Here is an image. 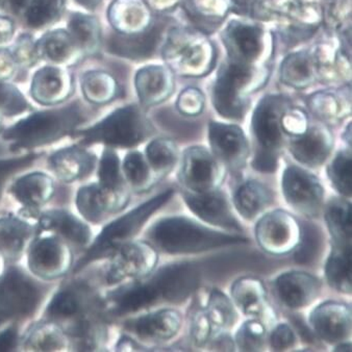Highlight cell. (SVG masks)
Returning <instances> with one entry per match:
<instances>
[{
    "mask_svg": "<svg viewBox=\"0 0 352 352\" xmlns=\"http://www.w3.org/2000/svg\"><path fill=\"white\" fill-rule=\"evenodd\" d=\"M18 64L12 50L6 47L0 48V80H9L15 76Z\"/></svg>",
    "mask_w": 352,
    "mask_h": 352,
    "instance_id": "816d5d0a",
    "label": "cell"
},
{
    "mask_svg": "<svg viewBox=\"0 0 352 352\" xmlns=\"http://www.w3.org/2000/svg\"><path fill=\"white\" fill-rule=\"evenodd\" d=\"M177 176L187 191L202 193L220 189L226 168L208 149L192 146L184 151Z\"/></svg>",
    "mask_w": 352,
    "mask_h": 352,
    "instance_id": "52a82bcc",
    "label": "cell"
},
{
    "mask_svg": "<svg viewBox=\"0 0 352 352\" xmlns=\"http://www.w3.org/2000/svg\"><path fill=\"white\" fill-rule=\"evenodd\" d=\"M333 139L327 129L314 127L293 140L289 151L301 165L320 167L333 151Z\"/></svg>",
    "mask_w": 352,
    "mask_h": 352,
    "instance_id": "7402d4cb",
    "label": "cell"
},
{
    "mask_svg": "<svg viewBox=\"0 0 352 352\" xmlns=\"http://www.w3.org/2000/svg\"><path fill=\"white\" fill-rule=\"evenodd\" d=\"M147 238L157 250L168 254H200L248 243L241 234L213 230L185 216L162 218L149 228Z\"/></svg>",
    "mask_w": 352,
    "mask_h": 352,
    "instance_id": "7a4b0ae2",
    "label": "cell"
},
{
    "mask_svg": "<svg viewBox=\"0 0 352 352\" xmlns=\"http://www.w3.org/2000/svg\"><path fill=\"white\" fill-rule=\"evenodd\" d=\"M230 296L234 307L244 315L261 317L268 324L275 320L272 309L268 307L266 288L261 279L254 276L240 277L232 284Z\"/></svg>",
    "mask_w": 352,
    "mask_h": 352,
    "instance_id": "ffe728a7",
    "label": "cell"
},
{
    "mask_svg": "<svg viewBox=\"0 0 352 352\" xmlns=\"http://www.w3.org/2000/svg\"><path fill=\"white\" fill-rule=\"evenodd\" d=\"M65 339L62 333L52 325H43L32 331L28 340V346L34 350L50 351L64 347Z\"/></svg>",
    "mask_w": 352,
    "mask_h": 352,
    "instance_id": "bcb514c9",
    "label": "cell"
},
{
    "mask_svg": "<svg viewBox=\"0 0 352 352\" xmlns=\"http://www.w3.org/2000/svg\"><path fill=\"white\" fill-rule=\"evenodd\" d=\"M99 187L104 193L111 213L123 210L129 201V194L121 175L120 160L112 149L102 153L99 167Z\"/></svg>",
    "mask_w": 352,
    "mask_h": 352,
    "instance_id": "603a6c76",
    "label": "cell"
},
{
    "mask_svg": "<svg viewBox=\"0 0 352 352\" xmlns=\"http://www.w3.org/2000/svg\"><path fill=\"white\" fill-rule=\"evenodd\" d=\"M324 220L333 244L351 248V202L345 197L331 198L324 208Z\"/></svg>",
    "mask_w": 352,
    "mask_h": 352,
    "instance_id": "484cf974",
    "label": "cell"
},
{
    "mask_svg": "<svg viewBox=\"0 0 352 352\" xmlns=\"http://www.w3.org/2000/svg\"><path fill=\"white\" fill-rule=\"evenodd\" d=\"M1 270H3V258L0 256V273H1Z\"/></svg>",
    "mask_w": 352,
    "mask_h": 352,
    "instance_id": "6125c7cd",
    "label": "cell"
},
{
    "mask_svg": "<svg viewBox=\"0 0 352 352\" xmlns=\"http://www.w3.org/2000/svg\"><path fill=\"white\" fill-rule=\"evenodd\" d=\"M309 323L316 337L331 345L347 341L351 333V307L327 300L309 313Z\"/></svg>",
    "mask_w": 352,
    "mask_h": 352,
    "instance_id": "4fadbf2b",
    "label": "cell"
},
{
    "mask_svg": "<svg viewBox=\"0 0 352 352\" xmlns=\"http://www.w3.org/2000/svg\"><path fill=\"white\" fill-rule=\"evenodd\" d=\"M174 193L175 192L173 189L165 190L109 224L99 234L89 252L78 263L74 271L76 272L80 270L93 261L108 256L129 243L140 230H142L151 216L172 199Z\"/></svg>",
    "mask_w": 352,
    "mask_h": 352,
    "instance_id": "5b68a950",
    "label": "cell"
},
{
    "mask_svg": "<svg viewBox=\"0 0 352 352\" xmlns=\"http://www.w3.org/2000/svg\"><path fill=\"white\" fill-rule=\"evenodd\" d=\"M68 0H30L23 12L24 21L32 30H43L54 25L66 11Z\"/></svg>",
    "mask_w": 352,
    "mask_h": 352,
    "instance_id": "836d02e7",
    "label": "cell"
},
{
    "mask_svg": "<svg viewBox=\"0 0 352 352\" xmlns=\"http://www.w3.org/2000/svg\"><path fill=\"white\" fill-rule=\"evenodd\" d=\"M190 335L192 341L196 347H204L208 346L210 340L214 338V329L208 319V314L204 307L196 309L191 317L190 324Z\"/></svg>",
    "mask_w": 352,
    "mask_h": 352,
    "instance_id": "7dc6e473",
    "label": "cell"
},
{
    "mask_svg": "<svg viewBox=\"0 0 352 352\" xmlns=\"http://www.w3.org/2000/svg\"><path fill=\"white\" fill-rule=\"evenodd\" d=\"M115 252L107 274L109 284H118L126 278H144L159 263L157 248L144 241L126 243Z\"/></svg>",
    "mask_w": 352,
    "mask_h": 352,
    "instance_id": "30bf717a",
    "label": "cell"
},
{
    "mask_svg": "<svg viewBox=\"0 0 352 352\" xmlns=\"http://www.w3.org/2000/svg\"><path fill=\"white\" fill-rule=\"evenodd\" d=\"M82 95L92 104H105L118 94V84L112 74L103 70L85 72L80 80Z\"/></svg>",
    "mask_w": 352,
    "mask_h": 352,
    "instance_id": "f546056e",
    "label": "cell"
},
{
    "mask_svg": "<svg viewBox=\"0 0 352 352\" xmlns=\"http://www.w3.org/2000/svg\"><path fill=\"white\" fill-rule=\"evenodd\" d=\"M135 87L143 103L155 102V98L162 92L161 69L157 67L141 69L135 76Z\"/></svg>",
    "mask_w": 352,
    "mask_h": 352,
    "instance_id": "ee69618b",
    "label": "cell"
},
{
    "mask_svg": "<svg viewBox=\"0 0 352 352\" xmlns=\"http://www.w3.org/2000/svg\"><path fill=\"white\" fill-rule=\"evenodd\" d=\"M84 120L82 108L78 103L40 111L6 129L3 139L10 143L11 149L34 148L74 133Z\"/></svg>",
    "mask_w": 352,
    "mask_h": 352,
    "instance_id": "3957f363",
    "label": "cell"
},
{
    "mask_svg": "<svg viewBox=\"0 0 352 352\" xmlns=\"http://www.w3.org/2000/svg\"><path fill=\"white\" fill-rule=\"evenodd\" d=\"M322 245V236L320 230L311 226L301 228V238L298 246H297L296 258L299 264H309L311 261L318 256L319 252Z\"/></svg>",
    "mask_w": 352,
    "mask_h": 352,
    "instance_id": "f6af8a7d",
    "label": "cell"
},
{
    "mask_svg": "<svg viewBox=\"0 0 352 352\" xmlns=\"http://www.w3.org/2000/svg\"><path fill=\"white\" fill-rule=\"evenodd\" d=\"M67 30L72 34L82 56H93L101 45V28L98 18L90 14L74 12L67 22Z\"/></svg>",
    "mask_w": 352,
    "mask_h": 352,
    "instance_id": "4316f807",
    "label": "cell"
},
{
    "mask_svg": "<svg viewBox=\"0 0 352 352\" xmlns=\"http://www.w3.org/2000/svg\"><path fill=\"white\" fill-rule=\"evenodd\" d=\"M74 92V76L65 67L46 65L34 72L30 82V97L45 107L68 100Z\"/></svg>",
    "mask_w": 352,
    "mask_h": 352,
    "instance_id": "5bb4252c",
    "label": "cell"
},
{
    "mask_svg": "<svg viewBox=\"0 0 352 352\" xmlns=\"http://www.w3.org/2000/svg\"><path fill=\"white\" fill-rule=\"evenodd\" d=\"M40 226L44 230H54L78 245L90 241L91 232L88 226L70 214L54 210L42 216Z\"/></svg>",
    "mask_w": 352,
    "mask_h": 352,
    "instance_id": "1f68e13d",
    "label": "cell"
},
{
    "mask_svg": "<svg viewBox=\"0 0 352 352\" xmlns=\"http://www.w3.org/2000/svg\"><path fill=\"white\" fill-rule=\"evenodd\" d=\"M145 13L139 0H114L108 10L111 25L119 34L137 32L144 21Z\"/></svg>",
    "mask_w": 352,
    "mask_h": 352,
    "instance_id": "d6a6232c",
    "label": "cell"
},
{
    "mask_svg": "<svg viewBox=\"0 0 352 352\" xmlns=\"http://www.w3.org/2000/svg\"><path fill=\"white\" fill-rule=\"evenodd\" d=\"M30 236L28 224L16 218L0 220V252L9 258H16L23 250Z\"/></svg>",
    "mask_w": 352,
    "mask_h": 352,
    "instance_id": "74e56055",
    "label": "cell"
},
{
    "mask_svg": "<svg viewBox=\"0 0 352 352\" xmlns=\"http://www.w3.org/2000/svg\"><path fill=\"white\" fill-rule=\"evenodd\" d=\"M232 202L239 215L252 221L272 204L273 194L264 184L252 179L245 182L236 189Z\"/></svg>",
    "mask_w": 352,
    "mask_h": 352,
    "instance_id": "d4e9b609",
    "label": "cell"
},
{
    "mask_svg": "<svg viewBox=\"0 0 352 352\" xmlns=\"http://www.w3.org/2000/svg\"><path fill=\"white\" fill-rule=\"evenodd\" d=\"M50 162L58 179L72 183L88 176L94 169L96 159L88 151L72 146L56 151Z\"/></svg>",
    "mask_w": 352,
    "mask_h": 352,
    "instance_id": "cb8c5ba5",
    "label": "cell"
},
{
    "mask_svg": "<svg viewBox=\"0 0 352 352\" xmlns=\"http://www.w3.org/2000/svg\"><path fill=\"white\" fill-rule=\"evenodd\" d=\"M153 133V125L137 105H127L111 113L93 126L76 131L74 137L85 145L101 143L108 146L131 148L144 142Z\"/></svg>",
    "mask_w": 352,
    "mask_h": 352,
    "instance_id": "277c9868",
    "label": "cell"
},
{
    "mask_svg": "<svg viewBox=\"0 0 352 352\" xmlns=\"http://www.w3.org/2000/svg\"><path fill=\"white\" fill-rule=\"evenodd\" d=\"M30 3V0H3V6H6L14 15L23 14Z\"/></svg>",
    "mask_w": 352,
    "mask_h": 352,
    "instance_id": "9f6ffc18",
    "label": "cell"
},
{
    "mask_svg": "<svg viewBox=\"0 0 352 352\" xmlns=\"http://www.w3.org/2000/svg\"><path fill=\"white\" fill-rule=\"evenodd\" d=\"M278 99L267 98L260 103L252 118L254 155L252 166L261 173H274L278 168L283 139Z\"/></svg>",
    "mask_w": 352,
    "mask_h": 352,
    "instance_id": "8992f818",
    "label": "cell"
},
{
    "mask_svg": "<svg viewBox=\"0 0 352 352\" xmlns=\"http://www.w3.org/2000/svg\"><path fill=\"white\" fill-rule=\"evenodd\" d=\"M148 276L113 294L115 314L127 315L160 303L184 302L200 283L197 267L187 262L166 265Z\"/></svg>",
    "mask_w": 352,
    "mask_h": 352,
    "instance_id": "6da1fadb",
    "label": "cell"
},
{
    "mask_svg": "<svg viewBox=\"0 0 352 352\" xmlns=\"http://www.w3.org/2000/svg\"><path fill=\"white\" fill-rule=\"evenodd\" d=\"M281 190L289 206L307 218L318 217L325 191L320 179L298 166L289 165L281 177Z\"/></svg>",
    "mask_w": 352,
    "mask_h": 352,
    "instance_id": "9c48e42d",
    "label": "cell"
},
{
    "mask_svg": "<svg viewBox=\"0 0 352 352\" xmlns=\"http://www.w3.org/2000/svg\"><path fill=\"white\" fill-rule=\"evenodd\" d=\"M155 32L144 36L119 34L113 36L109 42V50L117 56L129 58H139L151 54L155 46Z\"/></svg>",
    "mask_w": 352,
    "mask_h": 352,
    "instance_id": "8d00e7d4",
    "label": "cell"
},
{
    "mask_svg": "<svg viewBox=\"0 0 352 352\" xmlns=\"http://www.w3.org/2000/svg\"><path fill=\"white\" fill-rule=\"evenodd\" d=\"M17 343V331L9 329L0 333V351H11Z\"/></svg>",
    "mask_w": 352,
    "mask_h": 352,
    "instance_id": "11a10c76",
    "label": "cell"
},
{
    "mask_svg": "<svg viewBox=\"0 0 352 352\" xmlns=\"http://www.w3.org/2000/svg\"><path fill=\"white\" fill-rule=\"evenodd\" d=\"M14 58L18 67L21 68H32L40 62L36 48V40L32 34H22L16 40L13 50Z\"/></svg>",
    "mask_w": 352,
    "mask_h": 352,
    "instance_id": "c3c4849f",
    "label": "cell"
},
{
    "mask_svg": "<svg viewBox=\"0 0 352 352\" xmlns=\"http://www.w3.org/2000/svg\"><path fill=\"white\" fill-rule=\"evenodd\" d=\"M333 189L345 198L352 195V157L348 151H339L327 168Z\"/></svg>",
    "mask_w": 352,
    "mask_h": 352,
    "instance_id": "f35d334b",
    "label": "cell"
},
{
    "mask_svg": "<svg viewBox=\"0 0 352 352\" xmlns=\"http://www.w3.org/2000/svg\"><path fill=\"white\" fill-rule=\"evenodd\" d=\"M204 309L213 327L214 337L221 333H228L238 321V313L232 299L218 289L210 291Z\"/></svg>",
    "mask_w": 352,
    "mask_h": 352,
    "instance_id": "4dcf8cb0",
    "label": "cell"
},
{
    "mask_svg": "<svg viewBox=\"0 0 352 352\" xmlns=\"http://www.w3.org/2000/svg\"><path fill=\"white\" fill-rule=\"evenodd\" d=\"M80 311V300L72 291H62L52 299L48 314L54 318H68Z\"/></svg>",
    "mask_w": 352,
    "mask_h": 352,
    "instance_id": "681fc988",
    "label": "cell"
},
{
    "mask_svg": "<svg viewBox=\"0 0 352 352\" xmlns=\"http://www.w3.org/2000/svg\"><path fill=\"white\" fill-rule=\"evenodd\" d=\"M208 141L216 159L234 175L240 174L248 165L250 155V143L240 127L210 122Z\"/></svg>",
    "mask_w": 352,
    "mask_h": 352,
    "instance_id": "8fae6325",
    "label": "cell"
},
{
    "mask_svg": "<svg viewBox=\"0 0 352 352\" xmlns=\"http://www.w3.org/2000/svg\"><path fill=\"white\" fill-rule=\"evenodd\" d=\"M182 195L189 210L202 221L228 232H243L240 222L232 213L228 196L219 189L202 193L185 190Z\"/></svg>",
    "mask_w": 352,
    "mask_h": 352,
    "instance_id": "7c38bea8",
    "label": "cell"
},
{
    "mask_svg": "<svg viewBox=\"0 0 352 352\" xmlns=\"http://www.w3.org/2000/svg\"><path fill=\"white\" fill-rule=\"evenodd\" d=\"M11 191L16 199L26 208H39L52 197L54 185L45 174L32 173L18 179Z\"/></svg>",
    "mask_w": 352,
    "mask_h": 352,
    "instance_id": "83f0119b",
    "label": "cell"
},
{
    "mask_svg": "<svg viewBox=\"0 0 352 352\" xmlns=\"http://www.w3.org/2000/svg\"><path fill=\"white\" fill-rule=\"evenodd\" d=\"M336 351H351V344L349 342L344 341L336 345Z\"/></svg>",
    "mask_w": 352,
    "mask_h": 352,
    "instance_id": "680465c9",
    "label": "cell"
},
{
    "mask_svg": "<svg viewBox=\"0 0 352 352\" xmlns=\"http://www.w3.org/2000/svg\"><path fill=\"white\" fill-rule=\"evenodd\" d=\"M327 284L343 294H351L352 256L351 248H342L333 244L331 254L324 267Z\"/></svg>",
    "mask_w": 352,
    "mask_h": 352,
    "instance_id": "f1b7e54d",
    "label": "cell"
},
{
    "mask_svg": "<svg viewBox=\"0 0 352 352\" xmlns=\"http://www.w3.org/2000/svg\"><path fill=\"white\" fill-rule=\"evenodd\" d=\"M145 157L157 181H161L179 162V148L171 140L155 139L147 145Z\"/></svg>",
    "mask_w": 352,
    "mask_h": 352,
    "instance_id": "e575fe53",
    "label": "cell"
},
{
    "mask_svg": "<svg viewBox=\"0 0 352 352\" xmlns=\"http://www.w3.org/2000/svg\"><path fill=\"white\" fill-rule=\"evenodd\" d=\"M36 48L40 60L56 66H74L84 56L72 34L64 28L46 32L36 40Z\"/></svg>",
    "mask_w": 352,
    "mask_h": 352,
    "instance_id": "44dd1931",
    "label": "cell"
},
{
    "mask_svg": "<svg viewBox=\"0 0 352 352\" xmlns=\"http://www.w3.org/2000/svg\"><path fill=\"white\" fill-rule=\"evenodd\" d=\"M72 254L68 248L54 238L34 241L28 252V265L34 274L45 279L62 276L70 266Z\"/></svg>",
    "mask_w": 352,
    "mask_h": 352,
    "instance_id": "ac0fdd59",
    "label": "cell"
},
{
    "mask_svg": "<svg viewBox=\"0 0 352 352\" xmlns=\"http://www.w3.org/2000/svg\"><path fill=\"white\" fill-rule=\"evenodd\" d=\"M279 300L290 309H300L315 302L321 292L320 279L303 271H289L274 281Z\"/></svg>",
    "mask_w": 352,
    "mask_h": 352,
    "instance_id": "e0dca14e",
    "label": "cell"
},
{
    "mask_svg": "<svg viewBox=\"0 0 352 352\" xmlns=\"http://www.w3.org/2000/svg\"><path fill=\"white\" fill-rule=\"evenodd\" d=\"M183 317L174 309H161L127 323V329L143 341L161 343L173 339L181 331Z\"/></svg>",
    "mask_w": 352,
    "mask_h": 352,
    "instance_id": "d6986e66",
    "label": "cell"
},
{
    "mask_svg": "<svg viewBox=\"0 0 352 352\" xmlns=\"http://www.w3.org/2000/svg\"><path fill=\"white\" fill-rule=\"evenodd\" d=\"M74 1L85 10H88L90 12L95 11L101 3V0H74Z\"/></svg>",
    "mask_w": 352,
    "mask_h": 352,
    "instance_id": "6f0895ef",
    "label": "cell"
},
{
    "mask_svg": "<svg viewBox=\"0 0 352 352\" xmlns=\"http://www.w3.org/2000/svg\"><path fill=\"white\" fill-rule=\"evenodd\" d=\"M250 78V69L244 65L232 64L222 70L214 89V105L220 115L234 120L243 118L246 107L238 92Z\"/></svg>",
    "mask_w": 352,
    "mask_h": 352,
    "instance_id": "2e32d148",
    "label": "cell"
},
{
    "mask_svg": "<svg viewBox=\"0 0 352 352\" xmlns=\"http://www.w3.org/2000/svg\"><path fill=\"white\" fill-rule=\"evenodd\" d=\"M6 181L3 175H0V195H1V189H3V183Z\"/></svg>",
    "mask_w": 352,
    "mask_h": 352,
    "instance_id": "94428289",
    "label": "cell"
},
{
    "mask_svg": "<svg viewBox=\"0 0 352 352\" xmlns=\"http://www.w3.org/2000/svg\"><path fill=\"white\" fill-rule=\"evenodd\" d=\"M256 242L267 254L285 256L296 250L300 242L301 226L298 220L284 210H271L256 222Z\"/></svg>",
    "mask_w": 352,
    "mask_h": 352,
    "instance_id": "ba28073f",
    "label": "cell"
},
{
    "mask_svg": "<svg viewBox=\"0 0 352 352\" xmlns=\"http://www.w3.org/2000/svg\"><path fill=\"white\" fill-rule=\"evenodd\" d=\"M6 320L5 315H3V309H1V307H0V323L3 322Z\"/></svg>",
    "mask_w": 352,
    "mask_h": 352,
    "instance_id": "91938a15",
    "label": "cell"
},
{
    "mask_svg": "<svg viewBox=\"0 0 352 352\" xmlns=\"http://www.w3.org/2000/svg\"><path fill=\"white\" fill-rule=\"evenodd\" d=\"M15 23L7 16H0V48L11 43L15 36Z\"/></svg>",
    "mask_w": 352,
    "mask_h": 352,
    "instance_id": "f5cc1de1",
    "label": "cell"
},
{
    "mask_svg": "<svg viewBox=\"0 0 352 352\" xmlns=\"http://www.w3.org/2000/svg\"><path fill=\"white\" fill-rule=\"evenodd\" d=\"M80 213L89 221L98 222L103 214L109 213L108 202L99 185L82 188L76 197Z\"/></svg>",
    "mask_w": 352,
    "mask_h": 352,
    "instance_id": "ab89813d",
    "label": "cell"
},
{
    "mask_svg": "<svg viewBox=\"0 0 352 352\" xmlns=\"http://www.w3.org/2000/svg\"><path fill=\"white\" fill-rule=\"evenodd\" d=\"M3 7V0H0V8Z\"/></svg>",
    "mask_w": 352,
    "mask_h": 352,
    "instance_id": "be15d7a7",
    "label": "cell"
},
{
    "mask_svg": "<svg viewBox=\"0 0 352 352\" xmlns=\"http://www.w3.org/2000/svg\"><path fill=\"white\" fill-rule=\"evenodd\" d=\"M297 337L292 327L287 323H279L275 325L271 331L269 343L274 351H285L294 347Z\"/></svg>",
    "mask_w": 352,
    "mask_h": 352,
    "instance_id": "f907efd6",
    "label": "cell"
},
{
    "mask_svg": "<svg viewBox=\"0 0 352 352\" xmlns=\"http://www.w3.org/2000/svg\"><path fill=\"white\" fill-rule=\"evenodd\" d=\"M230 37L246 60H254L260 54L261 30L258 28L234 24L230 28Z\"/></svg>",
    "mask_w": 352,
    "mask_h": 352,
    "instance_id": "b9f144b4",
    "label": "cell"
},
{
    "mask_svg": "<svg viewBox=\"0 0 352 352\" xmlns=\"http://www.w3.org/2000/svg\"><path fill=\"white\" fill-rule=\"evenodd\" d=\"M208 346H210L213 350H219V351H234L236 348L234 340L230 337L228 331L215 336L213 339L210 340Z\"/></svg>",
    "mask_w": 352,
    "mask_h": 352,
    "instance_id": "db71d44e",
    "label": "cell"
},
{
    "mask_svg": "<svg viewBox=\"0 0 352 352\" xmlns=\"http://www.w3.org/2000/svg\"><path fill=\"white\" fill-rule=\"evenodd\" d=\"M123 171L131 187L139 193L149 191L159 182L146 157L139 151L127 153L123 162Z\"/></svg>",
    "mask_w": 352,
    "mask_h": 352,
    "instance_id": "d590c367",
    "label": "cell"
},
{
    "mask_svg": "<svg viewBox=\"0 0 352 352\" xmlns=\"http://www.w3.org/2000/svg\"><path fill=\"white\" fill-rule=\"evenodd\" d=\"M38 301L37 288L19 271H9L0 281V307L6 319L30 315L37 307Z\"/></svg>",
    "mask_w": 352,
    "mask_h": 352,
    "instance_id": "9a60e30c",
    "label": "cell"
},
{
    "mask_svg": "<svg viewBox=\"0 0 352 352\" xmlns=\"http://www.w3.org/2000/svg\"><path fill=\"white\" fill-rule=\"evenodd\" d=\"M234 344L241 351H261L267 342V327L261 320L246 321L234 336Z\"/></svg>",
    "mask_w": 352,
    "mask_h": 352,
    "instance_id": "60d3db41",
    "label": "cell"
},
{
    "mask_svg": "<svg viewBox=\"0 0 352 352\" xmlns=\"http://www.w3.org/2000/svg\"><path fill=\"white\" fill-rule=\"evenodd\" d=\"M32 109V105L17 87L8 80H0V113L6 116H17Z\"/></svg>",
    "mask_w": 352,
    "mask_h": 352,
    "instance_id": "7bdbcfd3",
    "label": "cell"
}]
</instances>
